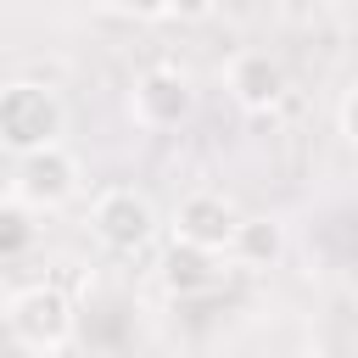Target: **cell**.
Listing matches in <instances>:
<instances>
[{"label": "cell", "mask_w": 358, "mask_h": 358, "mask_svg": "<svg viewBox=\"0 0 358 358\" xmlns=\"http://www.w3.org/2000/svg\"><path fill=\"white\" fill-rule=\"evenodd\" d=\"M0 324H6V336H11L17 347H28V352H50V347H67V341H73L78 313H73V302H67L62 285L34 280V285H17V291L6 296Z\"/></svg>", "instance_id": "obj_1"}, {"label": "cell", "mask_w": 358, "mask_h": 358, "mask_svg": "<svg viewBox=\"0 0 358 358\" xmlns=\"http://www.w3.org/2000/svg\"><path fill=\"white\" fill-rule=\"evenodd\" d=\"M62 129H67V106H62L56 90H45L34 78H17V84L0 90V145L11 157L62 140Z\"/></svg>", "instance_id": "obj_2"}, {"label": "cell", "mask_w": 358, "mask_h": 358, "mask_svg": "<svg viewBox=\"0 0 358 358\" xmlns=\"http://www.w3.org/2000/svg\"><path fill=\"white\" fill-rule=\"evenodd\" d=\"M78 185H84V168H78V157H73L62 140H50V145H39V151H22V157H17V173H11V196H17L22 207H34V213L67 207V201L78 196Z\"/></svg>", "instance_id": "obj_4"}, {"label": "cell", "mask_w": 358, "mask_h": 358, "mask_svg": "<svg viewBox=\"0 0 358 358\" xmlns=\"http://www.w3.org/2000/svg\"><path fill=\"white\" fill-rule=\"evenodd\" d=\"M336 129H341V140H352V90L341 95V112H336Z\"/></svg>", "instance_id": "obj_13"}, {"label": "cell", "mask_w": 358, "mask_h": 358, "mask_svg": "<svg viewBox=\"0 0 358 358\" xmlns=\"http://www.w3.org/2000/svg\"><path fill=\"white\" fill-rule=\"evenodd\" d=\"M224 257H229L235 268H252V274L274 268V263L285 257V224H280L274 213H252V218L241 213V218H235V229H229Z\"/></svg>", "instance_id": "obj_9"}, {"label": "cell", "mask_w": 358, "mask_h": 358, "mask_svg": "<svg viewBox=\"0 0 358 358\" xmlns=\"http://www.w3.org/2000/svg\"><path fill=\"white\" fill-rule=\"evenodd\" d=\"M224 90H229V101L241 112H274L285 101L291 78H285V67L268 50H235L229 67H224Z\"/></svg>", "instance_id": "obj_6"}, {"label": "cell", "mask_w": 358, "mask_h": 358, "mask_svg": "<svg viewBox=\"0 0 358 358\" xmlns=\"http://www.w3.org/2000/svg\"><path fill=\"white\" fill-rule=\"evenodd\" d=\"M218 11V0H162V17H179V22H207Z\"/></svg>", "instance_id": "obj_11"}, {"label": "cell", "mask_w": 358, "mask_h": 358, "mask_svg": "<svg viewBox=\"0 0 358 358\" xmlns=\"http://www.w3.org/2000/svg\"><path fill=\"white\" fill-rule=\"evenodd\" d=\"M190 112H196V90H190V78L179 67H145L134 78V90H129V117L140 129H151V134L179 129Z\"/></svg>", "instance_id": "obj_5"}, {"label": "cell", "mask_w": 358, "mask_h": 358, "mask_svg": "<svg viewBox=\"0 0 358 358\" xmlns=\"http://www.w3.org/2000/svg\"><path fill=\"white\" fill-rule=\"evenodd\" d=\"M90 229H95V241H101L106 252L140 257V252L157 241L162 213H157V201H151L145 190H134V185H106V190L90 201Z\"/></svg>", "instance_id": "obj_3"}, {"label": "cell", "mask_w": 358, "mask_h": 358, "mask_svg": "<svg viewBox=\"0 0 358 358\" xmlns=\"http://www.w3.org/2000/svg\"><path fill=\"white\" fill-rule=\"evenodd\" d=\"M34 218H39L34 207H22L17 196H0V263H17L22 252H34V241H39Z\"/></svg>", "instance_id": "obj_10"}, {"label": "cell", "mask_w": 358, "mask_h": 358, "mask_svg": "<svg viewBox=\"0 0 358 358\" xmlns=\"http://www.w3.org/2000/svg\"><path fill=\"white\" fill-rule=\"evenodd\" d=\"M39 358H84V352H73V341H67V347H50V352H39Z\"/></svg>", "instance_id": "obj_14"}, {"label": "cell", "mask_w": 358, "mask_h": 358, "mask_svg": "<svg viewBox=\"0 0 358 358\" xmlns=\"http://www.w3.org/2000/svg\"><path fill=\"white\" fill-rule=\"evenodd\" d=\"M6 296H11V285H6V280H0V313H6Z\"/></svg>", "instance_id": "obj_15"}, {"label": "cell", "mask_w": 358, "mask_h": 358, "mask_svg": "<svg viewBox=\"0 0 358 358\" xmlns=\"http://www.w3.org/2000/svg\"><path fill=\"white\" fill-rule=\"evenodd\" d=\"M157 280H162V291L179 296V302L207 296V291L224 280V252H207V246H190V241H168Z\"/></svg>", "instance_id": "obj_8"}, {"label": "cell", "mask_w": 358, "mask_h": 358, "mask_svg": "<svg viewBox=\"0 0 358 358\" xmlns=\"http://www.w3.org/2000/svg\"><path fill=\"white\" fill-rule=\"evenodd\" d=\"M235 218H241V207H235L224 190H190V196L173 207V241H190V246L224 252Z\"/></svg>", "instance_id": "obj_7"}, {"label": "cell", "mask_w": 358, "mask_h": 358, "mask_svg": "<svg viewBox=\"0 0 358 358\" xmlns=\"http://www.w3.org/2000/svg\"><path fill=\"white\" fill-rule=\"evenodd\" d=\"M117 17H134V22H157L162 17V0H106Z\"/></svg>", "instance_id": "obj_12"}, {"label": "cell", "mask_w": 358, "mask_h": 358, "mask_svg": "<svg viewBox=\"0 0 358 358\" xmlns=\"http://www.w3.org/2000/svg\"><path fill=\"white\" fill-rule=\"evenodd\" d=\"M207 358H235V352H207Z\"/></svg>", "instance_id": "obj_16"}]
</instances>
